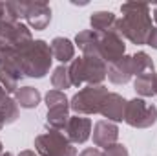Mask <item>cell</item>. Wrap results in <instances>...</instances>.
Wrapping results in <instances>:
<instances>
[{
    "label": "cell",
    "mask_w": 157,
    "mask_h": 156,
    "mask_svg": "<svg viewBox=\"0 0 157 156\" xmlns=\"http://www.w3.org/2000/svg\"><path fill=\"white\" fill-rule=\"evenodd\" d=\"M18 156H37V154H35L33 151H22V153H20Z\"/></svg>",
    "instance_id": "32"
},
{
    "label": "cell",
    "mask_w": 157,
    "mask_h": 156,
    "mask_svg": "<svg viewBox=\"0 0 157 156\" xmlns=\"http://www.w3.org/2000/svg\"><path fill=\"white\" fill-rule=\"evenodd\" d=\"M91 119L84 116H70V121L66 125V138L75 143V145H82L91 138Z\"/></svg>",
    "instance_id": "9"
},
{
    "label": "cell",
    "mask_w": 157,
    "mask_h": 156,
    "mask_svg": "<svg viewBox=\"0 0 157 156\" xmlns=\"http://www.w3.org/2000/svg\"><path fill=\"white\" fill-rule=\"evenodd\" d=\"M102 156H130V153H128L126 145H122V143H113V145H110L108 149H104Z\"/></svg>",
    "instance_id": "27"
},
{
    "label": "cell",
    "mask_w": 157,
    "mask_h": 156,
    "mask_svg": "<svg viewBox=\"0 0 157 156\" xmlns=\"http://www.w3.org/2000/svg\"><path fill=\"white\" fill-rule=\"evenodd\" d=\"M124 121L133 129H150L157 123V107L146 103L143 97H133L126 103Z\"/></svg>",
    "instance_id": "6"
},
{
    "label": "cell",
    "mask_w": 157,
    "mask_h": 156,
    "mask_svg": "<svg viewBox=\"0 0 157 156\" xmlns=\"http://www.w3.org/2000/svg\"><path fill=\"white\" fill-rule=\"evenodd\" d=\"M126 99L121 96V94H115V92H110L104 101H102V107H101V112L102 117H106L108 121L112 123H119V121H124V112H126Z\"/></svg>",
    "instance_id": "11"
},
{
    "label": "cell",
    "mask_w": 157,
    "mask_h": 156,
    "mask_svg": "<svg viewBox=\"0 0 157 156\" xmlns=\"http://www.w3.org/2000/svg\"><path fill=\"white\" fill-rule=\"evenodd\" d=\"M122 17L115 20L113 30L122 39L141 46L146 44L148 35L152 31V11L148 4H137V2H126L121 6Z\"/></svg>",
    "instance_id": "1"
},
{
    "label": "cell",
    "mask_w": 157,
    "mask_h": 156,
    "mask_svg": "<svg viewBox=\"0 0 157 156\" xmlns=\"http://www.w3.org/2000/svg\"><path fill=\"white\" fill-rule=\"evenodd\" d=\"M4 154V147H2V142H0V156Z\"/></svg>",
    "instance_id": "35"
},
{
    "label": "cell",
    "mask_w": 157,
    "mask_h": 156,
    "mask_svg": "<svg viewBox=\"0 0 157 156\" xmlns=\"http://www.w3.org/2000/svg\"><path fill=\"white\" fill-rule=\"evenodd\" d=\"M40 99H42L40 92L37 88H33V86H20L15 92V101L22 109H35L40 103Z\"/></svg>",
    "instance_id": "19"
},
{
    "label": "cell",
    "mask_w": 157,
    "mask_h": 156,
    "mask_svg": "<svg viewBox=\"0 0 157 156\" xmlns=\"http://www.w3.org/2000/svg\"><path fill=\"white\" fill-rule=\"evenodd\" d=\"M33 40L31 30L22 24V22H15V20H0V46H13V48H22L26 44H29Z\"/></svg>",
    "instance_id": "7"
},
{
    "label": "cell",
    "mask_w": 157,
    "mask_h": 156,
    "mask_svg": "<svg viewBox=\"0 0 157 156\" xmlns=\"http://www.w3.org/2000/svg\"><path fill=\"white\" fill-rule=\"evenodd\" d=\"M133 77V68H132V55H124L121 61L108 66V79L113 84H126Z\"/></svg>",
    "instance_id": "14"
},
{
    "label": "cell",
    "mask_w": 157,
    "mask_h": 156,
    "mask_svg": "<svg viewBox=\"0 0 157 156\" xmlns=\"http://www.w3.org/2000/svg\"><path fill=\"white\" fill-rule=\"evenodd\" d=\"M70 110H71L70 105L48 109V116H46L48 127L53 129V130H66V125L70 121Z\"/></svg>",
    "instance_id": "17"
},
{
    "label": "cell",
    "mask_w": 157,
    "mask_h": 156,
    "mask_svg": "<svg viewBox=\"0 0 157 156\" xmlns=\"http://www.w3.org/2000/svg\"><path fill=\"white\" fill-rule=\"evenodd\" d=\"M6 17V2H0V20H4Z\"/></svg>",
    "instance_id": "30"
},
{
    "label": "cell",
    "mask_w": 157,
    "mask_h": 156,
    "mask_svg": "<svg viewBox=\"0 0 157 156\" xmlns=\"http://www.w3.org/2000/svg\"><path fill=\"white\" fill-rule=\"evenodd\" d=\"M99 55L106 64H113L121 61L126 55V44L124 39L119 35L115 30H110L102 33L101 37V46H99Z\"/></svg>",
    "instance_id": "8"
},
{
    "label": "cell",
    "mask_w": 157,
    "mask_h": 156,
    "mask_svg": "<svg viewBox=\"0 0 157 156\" xmlns=\"http://www.w3.org/2000/svg\"><path fill=\"white\" fill-rule=\"evenodd\" d=\"M0 70L9 72L11 76H15L17 79L24 77V72H22V61H20V53H18L17 48H13V46H6V44L0 46Z\"/></svg>",
    "instance_id": "13"
},
{
    "label": "cell",
    "mask_w": 157,
    "mask_h": 156,
    "mask_svg": "<svg viewBox=\"0 0 157 156\" xmlns=\"http://www.w3.org/2000/svg\"><path fill=\"white\" fill-rule=\"evenodd\" d=\"M20 61H22V72L26 77L42 79L51 68L53 53L51 46L42 39H33L29 44L18 48Z\"/></svg>",
    "instance_id": "2"
},
{
    "label": "cell",
    "mask_w": 157,
    "mask_h": 156,
    "mask_svg": "<svg viewBox=\"0 0 157 156\" xmlns=\"http://www.w3.org/2000/svg\"><path fill=\"white\" fill-rule=\"evenodd\" d=\"M154 94L157 96V72H155V81H154Z\"/></svg>",
    "instance_id": "34"
},
{
    "label": "cell",
    "mask_w": 157,
    "mask_h": 156,
    "mask_svg": "<svg viewBox=\"0 0 157 156\" xmlns=\"http://www.w3.org/2000/svg\"><path fill=\"white\" fill-rule=\"evenodd\" d=\"M91 138H93L95 147L108 149L110 145L117 143V140H119L117 123H112V121H108V119H101V121H97V123L93 125Z\"/></svg>",
    "instance_id": "10"
},
{
    "label": "cell",
    "mask_w": 157,
    "mask_h": 156,
    "mask_svg": "<svg viewBox=\"0 0 157 156\" xmlns=\"http://www.w3.org/2000/svg\"><path fill=\"white\" fill-rule=\"evenodd\" d=\"M51 46V53H53V59L66 64V63H71L73 57H75V44L66 37H55V39L49 42Z\"/></svg>",
    "instance_id": "16"
},
{
    "label": "cell",
    "mask_w": 157,
    "mask_h": 156,
    "mask_svg": "<svg viewBox=\"0 0 157 156\" xmlns=\"http://www.w3.org/2000/svg\"><path fill=\"white\" fill-rule=\"evenodd\" d=\"M115 20H117V17H115L112 11H95V13H91V17H90L91 30H93V31H99V33H106V31L113 30Z\"/></svg>",
    "instance_id": "18"
},
{
    "label": "cell",
    "mask_w": 157,
    "mask_h": 156,
    "mask_svg": "<svg viewBox=\"0 0 157 156\" xmlns=\"http://www.w3.org/2000/svg\"><path fill=\"white\" fill-rule=\"evenodd\" d=\"M154 81H155V72H146L141 76H135L133 79V90L141 97H152L154 94Z\"/></svg>",
    "instance_id": "20"
},
{
    "label": "cell",
    "mask_w": 157,
    "mask_h": 156,
    "mask_svg": "<svg viewBox=\"0 0 157 156\" xmlns=\"http://www.w3.org/2000/svg\"><path fill=\"white\" fill-rule=\"evenodd\" d=\"M148 46H152L154 50H157V28H152L150 35H148V40H146Z\"/></svg>",
    "instance_id": "28"
},
{
    "label": "cell",
    "mask_w": 157,
    "mask_h": 156,
    "mask_svg": "<svg viewBox=\"0 0 157 156\" xmlns=\"http://www.w3.org/2000/svg\"><path fill=\"white\" fill-rule=\"evenodd\" d=\"M35 149L39 156H78L73 143L60 130L53 129L35 138Z\"/></svg>",
    "instance_id": "5"
},
{
    "label": "cell",
    "mask_w": 157,
    "mask_h": 156,
    "mask_svg": "<svg viewBox=\"0 0 157 156\" xmlns=\"http://www.w3.org/2000/svg\"><path fill=\"white\" fill-rule=\"evenodd\" d=\"M6 97H7V94H6V90H4V88L0 86V103H2V101H4Z\"/></svg>",
    "instance_id": "31"
},
{
    "label": "cell",
    "mask_w": 157,
    "mask_h": 156,
    "mask_svg": "<svg viewBox=\"0 0 157 156\" xmlns=\"http://www.w3.org/2000/svg\"><path fill=\"white\" fill-rule=\"evenodd\" d=\"M51 84H53L55 90H60V92H64V90H68L71 86L70 74H68V66L60 64V66H57L53 70V74H51Z\"/></svg>",
    "instance_id": "24"
},
{
    "label": "cell",
    "mask_w": 157,
    "mask_h": 156,
    "mask_svg": "<svg viewBox=\"0 0 157 156\" xmlns=\"http://www.w3.org/2000/svg\"><path fill=\"white\" fill-rule=\"evenodd\" d=\"M78 156H102V151H99V149H95V147H93V149L90 147V149H84Z\"/></svg>",
    "instance_id": "29"
},
{
    "label": "cell",
    "mask_w": 157,
    "mask_h": 156,
    "mask_svg": "<svg viewBox=\"0 0 157 156\" xmlns=\"http://www.w3.org/2000/svg\"><path fill=\"white\" fill-rule=\"evenodd\" d=\"M2 127H4V121H2V117H0V130H2Z\"/></svg>",
    "instance_id": "36"
},
{
    "label": "cell",
    "mask_w": 157,
    "mask_h": 156,
    "mask_svg": "<svg viewBox=\"0 0 157 156\" xmlns=\"http://www.w3.org/2000/svg\"><path fill=\"white\" fill-rule=\"evenodd\" d=\"M28 7H29V2H18V0L6 2V17H4V20L20 22V18H26Z\"/></svg>",
    "instance_id": "23"
},
{
    "label": "cell",
    "mask_w": 157,
    "mask_h": 156,
    "mask_svg": "<svg viewBox=\"0 0 157 156\" xmlns=\"http://www.w3.org/2000/svg\"><path fill=\"white\" fill-rule=\"evenodd\" d=\"M68 74L71 86H82L84 83L102 84V81L108 77V64L99 55H82L70 63Z\"/></svg>",
    "instance_id": "3"
},
{
    "label": "cell",
    "mask_w": 157,
    "mask_h": 156,
    "mask_svg": "<svg viewBox=\"0 0 157 156\" xmlns=\"http://www.w3.org/2000/svg\"><path fill=\"white\" fill-rule=\"evenodd\" d=\"M0 86L6 90V94H15L18 90V79L11 76L9 72L0 70Z\"/></svg>",
    "instance_id": "26"
},
{
    "label": "cell",
    "mask_w": 157,
    "mask_h": 156,
    "mask_svg": "<svg viewBox=\"0 0 157 156\" xmlns=\"http://www.w3.org/2000/svg\"><path fill=\"white\" fill-rule=\"evenodd\" d=\"M2 156H13V154H11V153H4Z\"/></svg>",
    "instance_id": "37"
},
{
    "label": "cell",
    "mask_w": 157,
    "mask_h": 156,
    "mask_svg": "<svg viewBox=\"0 0 157 156\" xmlns=\"http://www.w3.org/2000/svg\"><path fill=\"white\" fill-rule=\"evenodd\" d=\"M101 37H102V33H99V31L84 30V31H78L75 35V44L78 46V50L82 51V55H99Z\"/></svg>",
    "instance_id": "15"
},
{
    "label": "cell",
    "mask_w": 157,
    "mask_h": 156,
    "mask_svg": "<svg viewBox=\"0 0 157 156\" xmlns=\"http://www.w3.org/2000/svg\"><path fill=\"white\" fill-rule=\"evenodd\" d=\"M152 18H154V22L157 24V4H155V7H154V11H152Z\"/></svg>",
    "instance_id": "33"
},
{
    "label": "cell",
    "mask_w": 157,
    "mask_h": 156,
    "mask_svg": "<svg viewBox=\"0 0 157 156\" xmlns=\"http://www.w3.org/2000/svg\"><path fill=\"white\" fill-rule=\"evenodd\" d=\"M108 88L104 84H86L70 99V109L77 116L99 114L104 97L108 96Z\"/></svg>",
    "instance_id": "4"
},
{
    "label": "cell",
    "mask_w": 157,
    "mask_h": 156,
    "mask_svg": "<svg viewBox=\"0 0 157 156\" xmlns=\"http://www.w3.org/2000/svg\"><path fill=\"white\" fill-rule=\"evenodd\" d=\"M132 68H133V76H141L146 72H155L154 68V61L146 51H137L132 55Z\"/></svg>",
    "instance_id": "21"
},
{
    "label": "cell",
    "mask_w": 157,
    "mask_h": 156,
    "mask_svg": "<svg viewBox=\"0 0 157 156\" xmlns=\"http://www.w3.org/2000/svg\"><path fill=\"white\" fill-rule=\"evenodd\" d=\"M26 20L31 30H46L51 22V7L44 2H29Z\"/></svg>",
    "instance_id": "12"
},
{
    "label": "cell",
    "mask_w": 157,
    "mask_h": 156,
    "mask_svg": "<svg viewBox=\"0 0 157 156\" xmlns=\"http://www.w3.org/2000/svg\"><path fill=\"white\" fill-rule=\"evenodd\" d=\"M44 101H46V107L48 109H55V107H64V105H70L68 97L64 92L60 90H48V94L44 96Z\"/></svg>",
    "instance_id": "25"
},
{
    "label": "cell",
    "mask_w": 157,
    "mask_h": 156,
    "mask_svg": "<svg viewBox=\"0 0 157 156\" xmlns=\"http://www.w3.org/2000/svg\"><path fill=\"white\" fill-rule=\"evenodd\" d=\"M20 116V110H18V103L13 99V97H6L2 103H0V117L4 121V125H11L15 123Z\"/></svg>",
    "instance_id": "22"
}]
</instances>
